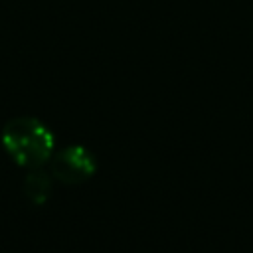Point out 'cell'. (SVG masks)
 Wrapping results in <instances>:
<instances>
[{"instance_id": "3", "label": "cell", "mask_w": 253, "mask_h": 253, "mask_svg": "<svg viewBox=\"0 0 253 253\" xmlns=\"http://www.w3.org/2000/svg\"><path fill=\"white\" fill-rule=\"evenodd\" d=\"M51 182H53V176L40 166V168H30V172L24 178L22 188H24L26 198L34 206H43L47 198L51 196Z\"/></svg>"}, {"instance_id": "2", "label": "cell", "mask_w": 253, "mask_h": 253, "mask_svg": "<svg viewBox=\"0 0 253 253\" xmlns=\"http://www.w3.org/2000/svg\"><path fill=\"white\" fill-rule=\"evenodd\" d=\"M97 172V156L83 144H69L49 158V174L65 186H79Z\"/></svg>"}, {"instance_id": "1", "label": "cell", "mask_w": 253, "mask_h": 253, "mask_svg": "<svg viewBox=\"0 0 253 253\" xmlns=\"http://www.w3.org/2000/svg\"><path fill=\"white\" fill-rule=\"evenodd\" d=\"M6 154L22 168H40L53 156L55 136L51 128L36 117H14L0 132Z\"/></svg>"}]
</instances>
